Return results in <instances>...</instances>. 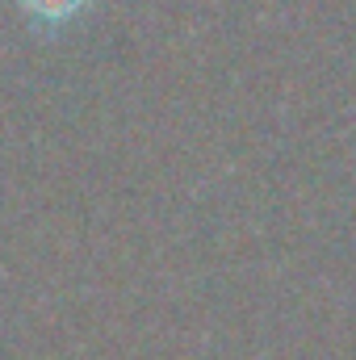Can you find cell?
Returning a JSON list of instances; mask_svg holds the SVG:
<instances>
[{"label": "cell", "instance_id": "1", "mask_svg": "<svg viewBox=\"0 0 356 360\" xmlns=\"http://www.w3.org/2000/svg\"><path fill=\"white\" fill-rule=\"evenodd\" d=\"M38 30H63V25H72L76 17H84V8H89L92 0H13Z\"/></svg>", "mask_w": 356, "mask_h": 360}]
</instances>
